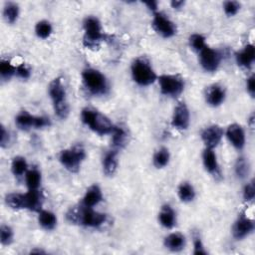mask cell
Instances as JSON below:
<instances>
[{
  "label": "cell",
  "mask_w": 255,
  "mask_h": 255,
  "mask_svg": "<svg viewBox=\"0 0 255 255\" xmlns=\"http://www.w3.org/2000/svg\"><path fill=\"white\" fill-rule=\"evenodd\" d=\"M67 219L73 224H78L88 228H98L107 222V214L97 211L94 207H86L79 205L71 208L67 214Z\"/></svg>",
  "instance_id": "obj_1"
},
{
  "label": "cell",
  "mask_w": 255,
  "mask_h": 255,
  "mask_svg": "<svg viewBox=\"0 0 255 255\" xmlns=\"http://www.w3.org/2000/svg\"><path fill=\"white\" fill-rule=\"evenodd\" d=\"M81 121L92 131L99 135L112 134L116 125L113 124L110 118L100 111L86 107L81 112Z\"/></svg>",
  "instance_id": "obj_2"
},
{
  "label": "cell",
  "mask_w": 255,
  "mask_h": 255,
  "mask_svg": "<svg viewBox=\"0 0 255 255\" xmlns=\"http://www.w3.org/2000/svg\"><path fill=\"white\" fill-rule=\"evenodd\" d=\"M48 94L52 101L55 115L60 120H66L70 114V106L67 100V91L61 77H57L50 82Z\"/></svg>",
  "instance_id": "obj_3"
},
{
  "label": "cell",
  "mask_w": 255,
  "mask_h": 255,
  "mask_svg": "<svg viewBox=\"0 0 255 255\" xmlns=\"http://www.w3.org/2000/svg\"><path fill=\"white\" fill-rule=\"evenodd\" d=\"M82 81L87 92L93 96H105L109 93L110 85L107 77L95 68L83 70Z\"/></svg>",
  "instance_id": "obj_4"
},
{
  "label": "cell",
  "mask_w": 255,
  "mask_h": 255,
  "mask_svg": "<svg viewBox=\"0 0 255 255\" xmlns=\"http://www.w3.org/2000/svg\"><path fill=\"white\" fill-rule=\"evenodd\" d=\"M130 74L133 82L140 87H147L157 81V75L150 62L145 57H137L130 66Z\"/></svg>",
  "instance_id": "obj_5"
},
{
  "label": "cell",
  "mask_w": 255,
  "mask_h": 255,
  "mask_svg": "<svg viewBox=\"0 0 255 255\" xmlns=\"http://www.w3.org/2000/svg\"><path fill=\"white\" fill-rule=\"evenodd\" d=\"M83 44L86 48L95 49L106 39V34L103 31L101 21L96 16H87L83 22Z\"/></svg>",
  "instance_id": "obj_6"
},
{
  "label": "cell",
  "mask_w": 255,
  "mask_h": 255,
  "mask_svg": "<svg viewBox=\"0 0 255 255\" xmlns=\"http://www.w3.org/2000/svg\"><path fill=\"white\" fill-rule=\"evenodd\" d=\"M87 157L86 149L82 144H76L71 147L65 148L59 153V161L62 166L73 173L80 170L82 163Z\"/></svg>",
  "instance_id": "obj_7"
},
{
  "label": "cell",
  "mask_w": 255,
  "mask_h": 255,
  "mask_svg": "<svg viewBox=\"0 0 255 255\" xmlns=\"http://www.w3.org/2000/svg\"><path fill=\"white\" fill-rule=\"evenodd\" d=\"M160 93L169 98H176L184 91L185 83L178 74H162L157 77Z\"/></svg>",
  "instance_id": "obj_8"
},
{
  "label": "cell",
  "mask_w": 255,
  "mask_h": 255,
  "mask_svg": "<svg viewBox=\"0 0 255 255\" xmlns=\"http://www.w3.org/2000/svg\"><path fill=\"white\" fill-rule=\"evenodd\" d=\"M15 124L18 128L22 130H29L31 128H43L51 125V121L45 116H35L27 111H21L15 117Z\"/></svg>",
  "instance_id": "obj_9"
},
{
  "label": "cell",
  "mask_w": 255,
  "mask_h": 255,
  "mask_svg": "<svg viewBox=\"0 0 255 255\" xmlns=\"http://www.w3.org/2000/svg\"><path fill=\"white\" fill-rule=\"evenodd\" d=\"M151 26L158 35L165 39L171 38L175 36L177 33L175 23L172 20H170L164 13L159 11L153 13Z\"/></svg>",
  "instance_id": "obj_10"
},
{
  "label": "cell",
  "mask_w": 255,
  "mask_h": 255,
  "mask_svg": "<svg viewBox=\"0 0 255 255\" xmlns=\"http://www.w3.org/2000/svg\"><path fill=\"white\" fill-rule=\"evenodd\" d=\"M221 59L220 52L207 45L198 53L199 64L201 68L208 73H214L218 70Z\"/></svg>",
  "instance_id": "obj_11"
},
{
  "label": "cell",
  "mask_w": 255,
  "mask_h": 255,
  "mask_svg": "<svg viewBox=\"0 0 255 255\" xmlns=\"http://www.w3.org/2000/svg\"><path fill=\"white\" fill-rule=\"evenodd\" d=\"M254 220L246 216L244 213H242L237 217V219L234 221L231 227L232 236L236 240H242L249 236L254 231Z\"/></svg>",
  "instance_id": "obj_12"
},
{
  "label": "cell",
  "mask_w": 255,
  "mask_h": 255,
  "mask_svg": "<svg viewBox=\"0 0 255 255\" xmlns=\"http://www.w3.org/2000/svg\"><path fill=\"white\" fill-rule=\"evenodd\" d=\"M171 127L178 130H185L190 124V113L184 102H179L173 110L171 117Z\"/></svg>",
  "instance_id": "obj_13"
},
{
  "label": "cell",
  "mask_w": 255,
  "mask_h": 255,
  "mask_svg": "<svg viewBox=\"0 0 255 255\" xmlns=\"http://www.w3.org/2000/svg\"><path fill=\"white\" fill-rule=\"evenodd\" d=\"M224 135V129L218 125H210L203 128L200 133V137L205 147L213 148L216 147L222 140Z\"/></svg>",
  "instance_id": "obj_14"
},
{
  "label": "cell",
  "mask_w": 255,
  "mask_h": 255,
  "mask_svg": "<svg viewBox=\"0 0 255 255\" xmlns=\"http://www.w3.org/2000/svg\"><path fill=\"white\" fill-rule=\"evenodd\" d=\"M225 136L227 137L230 144L237 150H242L245 146L246 135L244 128L239 124H231L226 128L224 131Z\"/></svg>",
  "instance_id": "obj_15"
},
{
  "label": "cell",
  "mask_w": 255,
  "mask_h": 255,
  "mask_svg": "<svg viewBox=\"0 0 255 255\" xmlns=\"http://www.w3.org/2000/svg\"><path fill=\"white\" fill-rule=\"evenodd\" d=\"M204 98L208 106L216 108L224 103L226 98V91L221 85L212 84L206 88Z\"/></svg>",
  "instance_id": "obj_16"
},
{
  "label": "cell",
  "mask_w": 255,
  "mask_h": 255,
  "mask_svg": "<svg viewBox=\"0 0 255 255\" xmlns=\"http://www.w3.org/2000/svg\"><path fill=\"white\" fill-rule=\"evenodd\" d=\"M201 157H202V163H203L204 169L214 177L220 176V167H219L217 155L214 149L205 147L204 150L202 151Z\"/></svg>",
  "instance_id": "obj_17"
},
{
  "label": "cell",
  "mask_w": 255,
  "mask_h": 255,
  "mask_svg": "<svg viewBox=\"0 0 255 255\" xmlns=\"http://www.w3.org/2000/svg\"><path fill=\"white\" fill-rule=\"evenodd\" d=\"M44 195L39 189L29 190L24 193V209L39 212L43 208Z\"/></svg>",
  "instance_id": "obj_18"
},
{
  "label": "cell",
  "mask_w": 255,
  "mask_h": 255,
  "mask_svg": "<svg viewBox=\"0 0 255 255\" xmlns=\"http://www.w3.org/2000/svg\"><path fill=\"white\" fill-rule=\"evenodd\" d=\"M235 60L239 67L250 69L255 60V47L253 44H247L235 54Z\"/></svg>",
  "instance_id": "obj_19"
},
{
  "label": "cell",
  "mask_w": 255,
  "mask_h": 255,
  "mask_svg": "<svg viewBox=\"0 0 255 255\" xmlns=\"http://www.w3.org/2000/svg\"><path fill=\"white\" fill-rule=\"evenodd\" d=\"M119 165V150L112 148L105 152L102 160L103 171L107 176H113Z\"/></svg>",
  "instance_id": "obj_20"
},
{
  "label": "cell",
  "mask_w": 255,
  "mask_h": 255,
  "mask_svg": "<svg viewBox=\"0 0 255 255\" xmlns=\"http://www.w3.org/2000/svg\"><path fill=\"white\" fill-rule=\"evenodd\" d=\"M104 199L103 191L98 184H93L89 186L82 198L81 205L86 207H95Z\"/></svg>",
  "instance_id": "obj_21"
},
{
  "label": "cell",
  "mask_w": 255,
  "mask_h": 255,
  "mask_svg": "<svg viewBox=\"0 0 255 255\" xmlns=\"http://www.w3.org/2000/svg\"><path fill=\"white\" fill-rule=\"evenodd\" d=\"M159 224L165 229H172L176 224V212L169 204H163L157 215Z\"/></svg>",
  "instance_id": "obj_22"
},
{
  "label": "cell",
  "mask_w": 255,
  "mask_h": 255,
  "mask_svg": "<svg viewBox=\"0 0 255 255\" xmlns=\"http://www.w3.org/2000/svg\"><path fill=\"white\" fill-rule=\"evenodd\" d=\"M163 245L171 252H179L184 249L186 239L185 236L180 232H171L164 237Z\"/></svg>",
  "instance_id": "obj_23"
},
{
  "label": "cell",
  "mask_w": 255,
  "mask_h": 255,
  "mask_svg": "<svg viewBox=\"0 0 255 255\" xmlns=\"http://www.w3.org/2000/svg\"><path fill=\"white\" fill-rule=\"evenodd\" d=\"M128 142V132L123 126H116L112 132V145L115 149L124 148Z\"/></svg>",
  "instance_id": "obj_24"
},
{
  "label": "cell",
  "mask_w": 255,
  "mask_h": 255,
  "mask_svg": "<svg viewBox=\"0 0 255 255\" xmlns=\"http://www.w3.org/2000/svg\"><path fill=\"white\" fill-rule=\"evenodd\" d=\"M57 222L58 219L54 212L46 209H42L38 212V223L44 230L51 231L55 229Z\"/></svg>",
  "instance_id": "obj_25"
},
{
  "label": "cell",
  "mask_w": 255,
  "mask_h": 255,
  "mask_svg": "<svg viewBox=\"0 0 255 255\" xmlns=\"http://www.w3.org/2000/svg\"><path fill=\"white\" fill-rule=\"evenodd\" d=\"M177 195L181 202L189 203L194 200L196 196V191L194 186L189 181H182L177 188Z\"/></svg>",
  "instance_id": "obj_26"
},
{
  "label": "cell",
  "mask_w": 255,
  "mask_h": 255,
  "mask_svg": "<svg viewBox=\"0 0 255 255\" xmlns=\"http://www.w3.org/2000/svg\"><path fill=\"white\" fill-rule=\"evenodd\" d=\"M24 176L26 186L29 190H35L40 188L42 182V174L37 167L29 168Z\"/></svg>",
  "instance_id": "obj_27"
},
{
  "label": "cell",
  "mask_w": 255,
  "mask_h": 255,
  "mask_svg": "<svg viewBox=\"0 0 255 255\" xmlns=\"http://www.w3.org/2000/svg\"><path fill=\"white\" fill-rule=\"evenodd\" d=\"M170 160V152L169 149L165 146L158 147L152 156V164L155 168L160 169L165 167Z\"/></svg>",
  "instance_id": "obj_28"
},
{
  "label": "cell",
  "mask_w": 255,
  "mask_h": 255,
  "mask_svg": "<svg viewBox=\"0 0 255 255\" xmlns=\"http://www.w3.org/2000/svg\"><path fill=\"white\" fill-rule=\"evenodd\" d=\"M20 8L15 2H6L3 7V17L8 24H15L19 18Z\"/></svg>",
  "instance_id": "obj_29"
},
{
  "label": "cell",
  "mask_w": 255,
  "mask_h": 255,
  "mask_svg": "<svg viewBox=\"0 0 255 255\" xmlns=\"http://www.w3.org/2000/svg\"><path fill=\"white\" fill-rule=\"evenodd\" d=\"M29 169L27 160L24 156L17 155L12 158L11 161V172L15 177H21L26 174L27 170Z\"/></svg>",
  "instance_id": "obj_30"
},
{
  "label": "cell",
  "mask_w": 255,
  "mask_h": 255,
  "mask_svg": "<svg viewBox=\"0 0 255 255\" xmlns=\"http://www.w3.org/2000/svg\"><path fill=\"white\" fill-rule=\"evenodd\" d=\"M234 171L239 179H245L250 172V165L248 159L244 156H239L234 164Z\"/></svg>",
  "instance_id": "obj_31"
},
{
  "label": "cell",
  "mask_w": 255,
  "mask_h": 255,
  "mask_svg": "<svg viewBox=\"0 0 255 255\" xmlns=\"http://www.w3.org/2000/svg\"><path fill=\"white\" fill-rule=\"evenodd\" d=\"M53 33V26L48 20H40L35 25V34L39 39H48Z\"/></svg>",
  "instance_id": "obj_32"
},
{
  "label": "cell",
  "mask_w": 255,
  "mask_h": 255,
  "mask_svg": "<svg viewBox=\"0 0 255 255\" xmlns=\"http://www.w3.org/2000/svg\"><path fill=\"white\" fill-rule=\"evenodd\" d=\"M6 204L12 209H24V193L10 192L5 196Z\"/></svg>",
  "instance_id": "obj_33"
},
{
  "label": "cell",
  "mask_w": 255,
  "mask_h": 255,
  "mask_svg": "<svg viewBox=\"0 0 255 255\" xmlns=\"http://www.w3.org/2000/svg\"><path fill=\"white\" fill-rule=\"evenodd\" d=\"M16 75V66H14L9 60L2 59L0 61V77L4 81L10 80Z\"/></svg>",
  "instance_id": "obj_34"
},
{
  "label": "cell",
  "mask_w": 255,
  "mask_h": 255,
  "mask_svg": "<svg viewBox=\"0 0 255 255\" xmlns=\"http://www.w3.org/2000/svg\"><path fill=\"white\" fill-rule=\"evenodd\" d=\"M205 37L202 34L199 33H194L191 34L188 38V44L189 47L194 50L195 52L199 53L205 46H206V42H205Z\"/></svg>",
  "instance_id": "obj_35"
},
{
  "label": "cell",
  "mask_w": 255,
  "mask_h": 255,
  "mask_svg": "<svg viewBox=\"0 0 255 255\" xmlns=\"http://www.w3.org/2000/svg\"><path fill=\"white\" fill-rule=\"evenodd\" d=\"M14 241V231L13 229L6 224L1 225L0 227V242L3 246H9Z\"/></svg>",
  "instance_id": "obj_36"
},
{
  "label": "cell",
  "mask_w": 255,
  "mask_h": 255,
  "mask_svg": "<svg viewBox=\"0 0 255 255\" xmlns=\"http://www.w3.org/2000/svg\"><path fill=\"white\" fill-rule=\"evenodd\" d=\"M192 242H193V251H192V253L194 255H205V254H207L204 243H203V241L201 239V236H200V233L198 231H194L192 233Z\"/></svg>",
  "instance_id": "obj_37"
},
{
  "label": "cell",
  "mask_w": 255,
  "mask_h": 255,
  "mask_svg": "<svg viewBox=\"0 0 255 255\" xmlns=\"http://www.w3.org/2000/svg\"><path fill=\"white\" fill-rule=\"evenodd\" d=\"M240 3L237 1H225L223 3V11L227 17H233L235 16L239 10H240Z\"/></svg>",
  "instance_id": "obj_38"
},
{
  "label": "cell",
  "mask_w": 255,
  "mask_h": 255,
  "mask_svg": "<svg viewBox=\"0 0 255 255\" xmlns=\"http://www.w3.org/2000/svg\"><path fill=\"white\" fill-rule=\"evenodd\" d=\"M242 196H243V199H244L246 202H251V201H253L254 196H255V186H254V181H253V179H251L250 181H248V182L244 185L243 190H242Z\"/></svg>",
  "instance_id": "obj_39"
},
{
  "label": "cell",
  "mask_w": 255,
  "mask_h": 255,
  "mask_svg": "<svg viewBox=\"0 0 255 255\" xmlns=\"http://www.w3.org/2000/svg\"><path fill=\"white\" fill-rule=\"evenodd\" d=\"M16 76L20 79L27 80L31 76V70L26 64L21 63L16 66Z\"/></svg>",
  "instance_id": "obj_40"
},
{
  "label": "cell",
  "mask_w": 255,
  "mask_h": 255,
  "mask_svg": "<svg viewBox=\"0 0 255 255\" xmlns=\"http://www.w3.org/2000/svg\"><path fill=\"white\" fill-rule=\"evenodd\" d=\"M11 136H10V132L6 129V128L2 125L1 126V135H0V145L2 148H5L8 146L9 142H10Z\"/></svg>",
  "instance_id": "obj_41"
},
{
  "label": "cell",
  "mask_w": 255,
  "mask_h": 255,
  "mask_svg": "<svg viewBox=\"0 0 255 255\" xmlns=\"http://www.w3.org/2000/svg\"><path fill=\"white\" fill-rule=\"evenodd\" d=\"M246 91L247 93L252 97L254 98V95H255V77L254 75H250L247 79H246Z\"/></svg>",
  "instance_id": "obj_42"
},
{
  "label": "cell",
  "mask_w": 255,
  "mask_h": 255,
  "mask_svg": "<svg viewBox=\"0 0 255 255\" xmlns=\"http://www.w3.org/2000/svg\"><path fill=\"white\" fill-rule=\"evenodd\" d=\"M143 5L146 6V8L151 11L152 13H155L157 12V8H158V2L157 1H153V0H150V1H144L142 2Z\"/></svg>",
  "instance_id": "obj_43"
},
{
  "label": "cell",
  "mask_w": 255,
  "mask_h": 255,
  "mask_svg": "<svg viewBox=\"0 0 255 255\" xmlns=\"http://www.w3.org/2000/svg\"><path fill=\"white\" fill-rule=\"evenodd\" d=\"M184 3L185 2L182 0H172L170 1V6L175 10H179L184 6Z\"/></svg>",
  "instance_id": "obj_44"
},
{
  "label": "cell",
  "mask_w": 255,
  "mask_h": 255,
  "mask_svg": "<svg viewBox=\"0 0 255 255\" xmlns=\"http://www.w3.org/2000/svg\"><path fill=\"white\" fill-rule=\"evenodd\" d=\"M249 126H250L251 128H253V127H254V115L253 114L249 118Z\"/></svg>",
  "instance_id": "obj_45"
},
{
  "label": "cell",
  "mask_w": 255,
  "mask_h": 255,
  "mask_svg": "<svg viewBox=\"0 0 255 255\" xmlns=\"http://www.w3.org/2000/svg\"><path fill=\"white\" fill-rule=\"evenodd\" d=\"M31 253H45V251L43 250H31Z\"/></svg>",
  "instance_id": "obj_46"
}]
</instances>
